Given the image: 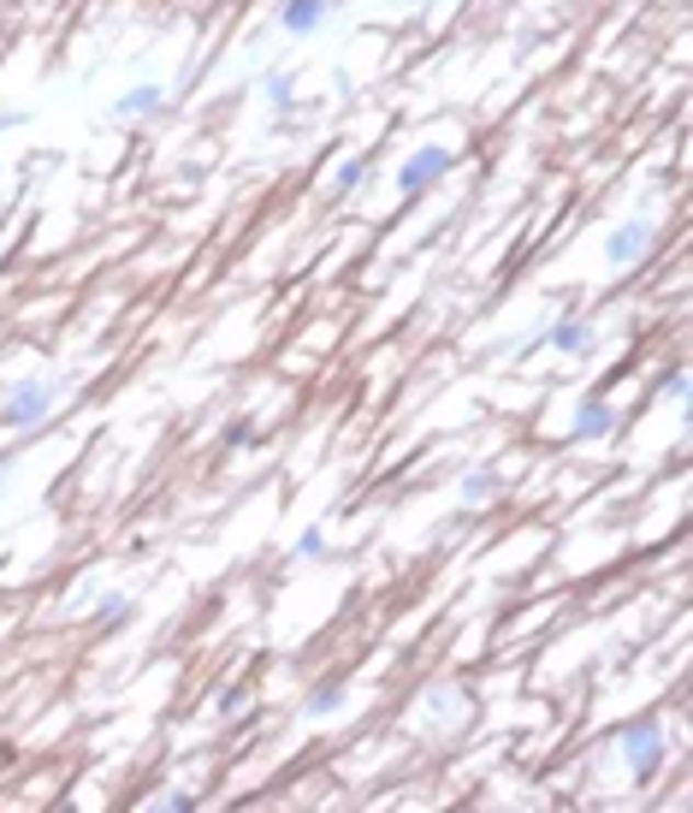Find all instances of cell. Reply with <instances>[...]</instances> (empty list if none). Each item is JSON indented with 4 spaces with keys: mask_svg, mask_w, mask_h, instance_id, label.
<instances>
[{
    "mask_svg": "<svg viewBox=\"0 0 693 813\" xmlns=\"http://www.w3.org/2000/svg\"><path fill=\"white\" fill-rule=\"evenodd\" d=\"M249 440H255V433H249V422H231V433H226L231 452H238V445H249Z\"/></svg>",
    "mask_w": 693,
    "mask_h": 813,
    "instance_id": "17",
    "label": "cell"
},
{
    "mask_svg": "<svg viewBox=\"0 0 693 813\" xmlns=\"http://www.w3.org/2000/svg\"><path fill=\"white\" fill-rule=\"evenodd\" d=\"M623 760H628V783H634V790H646V783L658 778V766H663V724L652 713L623 724Z\"/></svg>",
    "mask_w": 693,
    "mask_h": 813,
    "instance_id": "2",
    "label": "cell"
},
{
    "mask_svg": "<svg viewBox=\"0 0 693 813\" xmlns=\"http://www.w3.org/2000/svg\"><path fill=\"white\" fill-rule=\"evenodd\" d=\"M167 113V90L160 83H130V90L113 101V120H160Z\"/></svg>",
    "mask_w": 693,
    "mask_h": 813,
    "instance_id": "8",
    "label": "cell"
},
{
    "mask_svg": "<svg viewBox=\"0 0 693 813\" xmlns=\"http://www.w3.org/2000/svg\"><path fill=\"white\" fill-rule=\"evenodd\" d=\"M652 256V221H623L604 238V261L611 268H634V261H646Z\"/></svg>",
    "mask_w": 693,
    "mask_h": 813,
    "instance_id": "4",
    "label": "cell"
},
{
    "mask_svg": "<svg viewBox=\"0 0 693 813\" xmlns=\"http://www.w3.org/2000/svg\"><path fill=\"white\" fill-rule=\"evenodd\" d=\"M255 90H261V101L279 113V125H285V120H291V101H297V95H291V71H261Z\"/></svg>",
    "mask_w": 693,
    "mask_h": 813,
    "instance_id": "11",
    "label": "cell"
},
{
    "mask_svg": "<svg viewBox=\"0 0 693 813\" xmlns=\"http://www.w3.org/2000/svg\"><path fill=\"white\" fill-rule=\"evenodd\" d=\"M539 345H552V351H564V357H593V327L587 321H575V315H564V321H552L539 332Z\"/></svg>",
    "mask_w": 693,
    "mask_h": 813,
    "instance_id": "7",
    "label": "cell"
},
{
    "mask_svg": "<svg viewBox=\"0 0 693 813\" xmlns=\"http://www.w3.org/2000/svg\"><path fill=\"white\" fill-rule=\"evenodd\" d=\"M344 0H279V31L285 36H315L320 24H332V12Z\"/></svg>",
    "mask_w": 693,
    "mask_h": 813,
    "instance_id": "5",
    "label": "cell"
},
{
    "mask_svg": "<svg viewBox=\"0 0 693 813\" xmlns=\"http://www.w3.org/2000/svg\"><path fill=\"white\" fill-rule=\"evenodd\" d=\"M196 802H202L196 790H167V795H160V808H172V813H190Z\"/></svg>",
    "mask_w": 693,
    "mask_h": 813,
    "instance_id": "15",
    "label": "cell"
},
{
    "mask_svg": "<svg viewBox=\"0 0 693 813\" xmlns=\"http://www.w3.org/2000/svg\"><path fill=\"white\" fill-rule=\"evenodd\" d=\"M90 618L101 623V630H125V623L137 618V600H130V594H95Z\"/></svg>",
    "mask_w": 693,
    "mask_h": 813,
    "instance_id": "10",
    "label": "cell"
},
{
    "mask_svg": "<svg viewBox=\"0 0 693 813\" xmlns=\"http://www.w3.org/2000/svg\"><path fill=\"white\" fill-rule=\"evenodd\" d=\"M344 701H350V684H315V689H308V701H303V713L308 719H332Z\"/></svg>",
    "mask_w": 693,
    "mask_h": 813,
    "instance_id": "12",
    "label": "cell"
},
{
    "mask_svg": "<svg viewBox=\"0 0 693 813\" xmlns=\"http://www.w3.org/2000/svg\"><path fill=\"white\" fill-rule=\"evenodd\" d=\"M498 487H504V475H498L492 463H480V470H468V482H463L456 499H463V511H480L486 499H498Z\"/></svg>",
    "mask_w": 693,
    "mask_h": 813,
    "instance_id": "9",
    "label": "cell"
},
{
    "mask_svg": "<svg viewBox=\"0 0 693 813\" xmlns=\"http://www.w3.org/2000/svg\"><path fill=\"white\" fill-rule=\"evenodd\" d=\"M623 428V416L611 410L604 398H581L575 404V428H569V440H611V433Z\"/></svg>",
    "mask_w": 693,
    "mask_h": 813,
    "instance_id": "6",
    "label": "cell"
},
{
    "mask_svg": "<svg viewBox=\"0 0 693 813\" xmlns=\"http://www.w3.org/2000/svg\"><path fill=\"white\" fill-rule=\"evenodd\" d=\"M663 398H688V374H682V369H675L670 381H663Z\"/></svg>",
    "mask_w": 693,
    "mask_h": 813,
    "instance_id": "16",
    "label": "cell"
},
{
    "mask_svg": "<svg viewBox=\"0 0 693 813\" xmlns=\"http://www.w3.org/2000/svg\"><path fill=\"white\" fill-rule=\"evenodd\" d=\"M291 553H297V558H327V534H320V529H303Z\"/></svg>",
    "mask_w": 693,
    "mask_h": 813,
    "instance_id": "14",
    "label": "cell"
},
{
    "mask_svg": "<svg viewBox=\"0 0 693 813\" xmlns=\"http://www.w3.org/2000/svg\"><path fill=\"white\" fill-rule=\"evenodd\" d=\"M451 167H456V155L445 149V143H421V149L409 155L404 167H397V191H404V196H427Z\"/></svg>",
    "mask_w": 693,
    "mask_h": 813,
    "instance_id": "3",
    "label": "cell"
},
{
    "mask_svg": "<svg viewBox=\"0 0 693 813\" xmlns=\"http://www.w3.org/2000/svg\"><path fill=\"white\" fill-rule=\"evenodd\" d=\"M66 386L60 381H12L0 392V428H42L60 410Z\"/></svg>",
    "mask_w": 693,
    "mask_h": 813,
    "instance_id": "1",
    "label": "cell"
},
{
    "mask_svg": "<svg viewBox=\"0 0 693 813\" xmlns=\"http://www.w3.org/2000/svg\"><path fill=\"white\" fill-rule=\"evenodd\" d=\"M24 120H31V113H24V108H7V113H0V131H19Z\"/></svg>",
    "mask_w": 693,
    "mask_h": 813,
    "instance_id": "18",
    "label": "cell"
},
{
    "mask_svg": "<svg viewBox=\"0 0 693 813\" xmlns=\"http://www.w3.org/2000/svg\"><path fill=\"white\" fill-rule=\"evenodd\" d=\"M362 179H367V161L356 155V161H344V167L332 172V196H356V191H362Z\"/></svg>",
    "mask_w": 693,
    "mask_h": 813,
    "instance_id": "13",
    "label": "cell"
}]
</instances>
